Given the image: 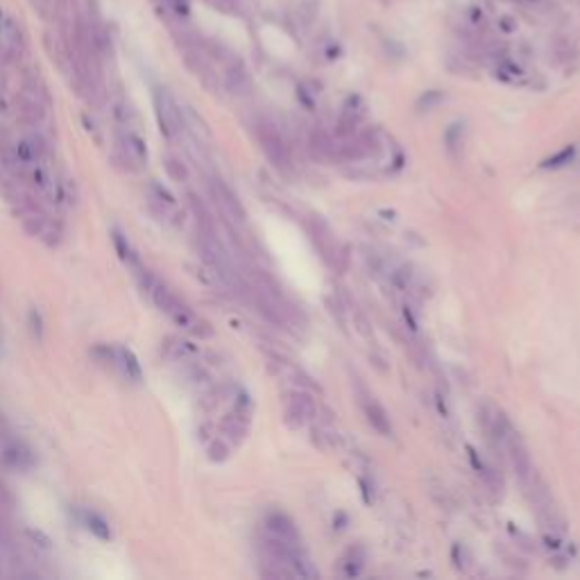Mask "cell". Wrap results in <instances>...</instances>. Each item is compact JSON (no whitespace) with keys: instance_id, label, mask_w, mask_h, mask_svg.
<instances>
[{"instance_id":"obj_1","label":"cell","mask_w":580,"mask_h":580,"mask_svg":"<svg viewBox=\"0 0 580 580\" xmlns=\"http://www.w3.org/2000/svg\"><path fill=\"white\" fill-rule=\"evenodd\" d=\"M138 277H141L143 290L150 295V299L155 301V306L161 313H166V316L175 322L179 329L191 331L195 335H208V333H211V329L206 327V322H202L200 318H197L195 313L186 304H184V301L175 293H172L166 284H161L157 277H152L143 268L138 270Z\"/></svg>"},{"instance_id":"obj_22","label":"cell","mask_w":580,"mask_h":580,"mask_svg":"<svg viewBox=\"0 0 580 580\" xmlns=\"http://www.w3.org/2000/svg\"><path fill=\"white\" fill-rule=\"evenodd\" d=\"M208 5H211L213 9L218 11H231L234 9V0H206Z\"/></svg>"},{"instance_id":"obj_10","label":"cell","mask_w":580,"mask_h":580,"mask_svg":"<svg viewBox=\"0 0 580 580\" xmlns=\"http://www.w3.org/2000/svg\"><path fill=\"white\" fill-rule=\"evenodd\" d=\"M363 413H365V417H367L369 426H372L377 433L386 435V437L392 435L390 417H388V413L384 411V406H381L374 397H365V399H363Z\"/></svg>"},{"instance_id":"obj_19","label":"cell","mask_w":580,"mask_h":580,"mask_svg":"<svg viewBox=\"0 0 580 580\" xmlns=\"http://www.w3.org/2000/svg\"><path fill=\"white\" fill-rule=\"evenodd\" d=\"M571 159H574V147H564L562 152H558L555 157H551V159L544 161L542 168H560V166H564V164H569Z\"/></svg>"},{"instance_id":"obj_2","label":"cell","mask_w":580,"mask_h":580,"mask_svg":"<svg viewBox=\"0 0 580 580\" xmlns=\"http://www.w3.org/2000/svg\"><path fill=\"white\" fill-rule=\"evenodd\" d=\"M155 113H157V123H159V130L166 138H177L182 134V127H184V116H182V109L177 100L172 98V94L164 87H157L155 89Z\"/></svg>"},{"instance_id":"obj_4","label":"cell","mask_w":580,"mask_h":580,"mask_svg":"<svg viewBox=\"0 0 580 580\" xmlns=\"http://www.w3.org/2000/svg\"><path fill=\"white\" fill-rule=\"evenodd\" d=\"M503 449L510 458V465H513V469H515V476L519 479L521 485H526L532 476H535V469H532L530 456H528L524 442H521V437L517 433H513L503 442Z\"/></svg>"},{"instance_id":"obj_6","label":"cell","mask_w":580,"mask_h":580,"mask_svg":"<svg viewBox=\"0 0 580 580\" xmlns=\"http://www.w3.org/2000/svg\"><path fill=\"white\" fill-rule=\"evenodd\" d=\"M481 422H483L487 437H490L492 442H496L498 447H503L506 440L515 433V428L510 426L508 417L503 415V411H498L496 406H483Z\"/></svg>"},{"instance_id":"obj_3","label":"cell","mask_w":580,"mask_h":580,"mask_svg":"<svg viewBox=\"0 0 580 580\" xmlns=\"http://www.w3.org/2000/svg\"><path fill=\"white\" fill-rule=\"evenodd\" d=\"M316 415V401L311 399V394L304 390H293L288 394L284 420L290 428H301L311 417Z\"/></svg>"},{"instance_id":"obj_11","label":"cell","mask_w":580,"mask_h":580,"mask_svg":"<svg viewBox=\"0 0 580 580\" xmlns=\"http://www.w3.org/2000/svg\"><path fill=\"white\" fill-rule=\"evenodd\" d=\"M111 240H113V247H116V252H118L121 261L130 265V268H134L136 272L141 270V261H138V254H136L134 245L130 242V238H127L121 229H113L111 231Z\"/></svg>"},{"instance_id":"obj_17","label":"cell","mask_w":580,"mask_h":580,"mask_svg":"<svg viewBox=\"0 0 580 580\" xmlns=\"http://www.w3.org/2000/svg\"><path fill=\"white\" fill-rule=\"evenodd\" d=\"M82 517H84V526L94 532L98 540H104V542L111 540V528L107 524V519L100 517L98 513H84Z\"/></svg>"},{"instance_id":"obj_21","label":"cell","mask_w":580,"mask_h":580,"mask_svg":"<svg viewBox=\"0 0 580 580\" xmlns=\"http://www.w3.org/2000/svg\"><path fill=\"white\" fill-rule=\"evenodd\" d=\"M166 168H168V172H170L172 177H177V179L186 177V170H184V166L179 164L177 159H166Z\"/></svg>"},{"instance_id":"obj_23","label":"cell","mask_w":580,"mask_h":580,"mask_svg":"<svg viewBox=\"0 0 580 580\" xmlns=\"http://www.w3.org/2000/svg\"><path fill=\"white\" fill-rule=\"evenodd\" d=\"M227 456H229V449H227L225 445L216 442V445L211 447V458H213V460H225Z\"/></svg>"},{"instance_id":"obj_7","label":"cell","mask_w":580,"mask_h":580,"mask_svg":"<svg viewBox=\"0 0 580 580\" xmlns=\"http://www.w3.org/2000/svg\"><path fill=\"white\" fill-rule=\"evenodd\" d=\"M265 532L277 540H284V542H290V544H297L299 542V535H297V528L293 524V519L284 513H270L265 517Z\"/></svg>"},{"instance_id":"obj_14","label":"cell","mask_w":580,"mask_h":580,"mask_svg":"<svg viewBox=\"0 0 580 580\" xmlns=\"http://www.w3.org/2000/svg\"><path fill=\"white\" fill-rule=\"evenodd\" d=\"M340 567H342V574L347 578H354L363 571V567H365V551L363 547H352V549H347V553L342 555V560H340Z\"/></svg>"},{"instance_id":"obj_18","label":"cell","mask_w":580,"mask_h":580,"mask_svg":"<svg viewBox=\"0 0 580 580\" xmlns=\"http://www.w3.org/2000/svg\"><path fill=\"white\" fill-rule=\"evenodd\" d=\"M28 324H30V333L34 340H41L43 338V318L37 308H30L28 313Z\"/></svg>"},{"instance_id":"obj_9","label":"cell","mask_w":580,"mask_h":580,"mask_svg":"<svg viewBox=\"0 0 580 580\" xmlns=\"http://www.w3.org/2000/svg\"><path fill=\"white\" fill-rule=\"evenodd\" d=\"M213 195H216V202L220 204V208H223V213L227 218H231L234 223H242V220H245V208L240 206L238 197L231 193L227 186H223L220 182H216L213 184Z\"/></svg>"},{"instance_id":"obj_5","label":"cell","mask_w":580,"mask_h":580,"mask_svg":"<svg viewBox=\"0 0 580 580\" xmlns=\"http://www.w3.org/2000/svg\"><path fill=\"white\" fill-rule=\"evenodd\" d=\"M259 141H261V147L265 157L272 161L274 168H288L290 164V155H288V147H286V141L281 138V134L274 130L272 125H261L259 130Z\"/></svg>"},{"instance_id":"obj_12","label":"cell","mask_w":580,"mask_h":580,"mask_svg":"<svg viewBox=\"0 0 580 580\" xmlns=\"http://www.w3.org/2000/svg\"><path fill=\"white\" fill-rule=\"evenodd\" d=\"M3 458H5L7 465H9V467H14V469H30V467H32V462H34L32 451H30L28 447L18 445V442L7 445L5 451H3Z\"/></svg>"},{"instance_id":"obj_13","label":"cell","mask_w":580,"mask_h":580,"mask_svg":"<svg viewBox=\"0 0 580 580\" xmlns=\"http://www.w3.org/2000/svg\"><path fill=\"white\" fill-rule=\"evenodd\" d=\"M121 147H123L125 157L130 159L132 164H145V161H147V147L141 141V136L127 132L123 136V141H121Z\"/></svg>"},{"instance_id":"obj_20","label":"cell","mask_w":580,"mask_h":580,"mask_svg":"<svg viewBox=\"0 0 580 580\" xmlns=\"http://www.w3.org/2000/svg\"><path fill=\"white\" fill-rule=\"evenodd\" d=\"M168 7L175 11L177 16H189L191 0H168Z\"/></svg>"},{"instance_id":"obj_15","label":"cell","mask_w":580,"mask_h":580,"mask_svg":"<svg viewBox=\"0 0 580 580\" xmlns=\"http://www.w3.org/2000/svg\"><path fill=\"white\" fill-rule=\"evenodd\" d=\"M225 84L231 94H245L247 87H250V77L245 73V68L240 64H231L227 68V75H225Z\"/></svg>"},{"instance_id":"obj_8","label":"cell","mask_w":580,"mask_h":580,"mask_svg":"<svg viewBox=\"0 0 580 580\" xmlns=\"http://www.w3.org/2000/svg\"><path fill=\"white\" fill-rule=\"evenodd\" d=\"M113 365L121 369L127 381H132V384H141L143 369H141V363H138V358L134 356L132 350H127V347H116Z\"/></svg>"},{"instance_id":"obj_16","label":"cell","mask_w":580,"mask_h":580,"mask_svg":"<svg viewBox=\"0 0 580 580\" xmlns=\"http://www.w3.org/2000/svg\"><path fill=\"white\" fill-rule=\"evenodd\" d=\"M311 145H313V152H316V157L320 159H333V157H338V152H335V145L331 138L324 134V132H313L311 136Z\"/></svg>"}]
</instances>
